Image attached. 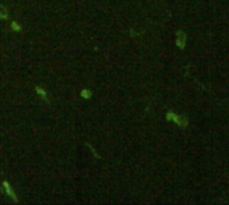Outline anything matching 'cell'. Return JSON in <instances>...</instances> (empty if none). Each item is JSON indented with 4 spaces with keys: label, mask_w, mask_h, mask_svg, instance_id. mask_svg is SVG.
I'll return each mask as SVG.
<instances>
[{
    "label": "cell",
    "mask_w": 229,
    "mask_h": 205,
    "mask_svg": "<svg viewBox=\"0 0 229 205\" xmlns=\"http://www.w3.org/2000/svg\"><path fill=\"white\" fill-rule=\"evenodd\" d=\"M3 186H4V188H5V190H7V193H8V195H10V196H11V197H12V198H13V200H16V196H15V193H13V192H12V189H11V186H10V184H8V182H7V181H4V182H3Z\"/></svg>",
    "instance_id": "obj_1"
},
{
    "label": "cell",
    "mask_w": 229,
    "mask_h": 205,
    "mask_svg": "<svg viewBox=\"0 0 229 205\" xmlns=\"http://www.w3.org/2000/svg\"><path fill=\"white\" fill-rule=\"evenodd\" d=\"M7 16H8L7 10L3 5H0V19H7Z\"/></svg>",
    "instance_id": "obj_2"
},
{
    "label": "cell",
    "mask_w": 229,
    "mask_h": 205,
    "mask_svg": "<svg viewBox=\"0 0 229 205\" xmlns=\"http://www.w3.org/2000/svg\"><path fill=\"white\" fill-rule=\"evenodd\" d=\"M11 27H12L13 30H16V31H20V27L18 26V23H15V22H13L12 24H11Z\"/></svg>",
    "instance_id": "obj_3"
}]
</instances>
